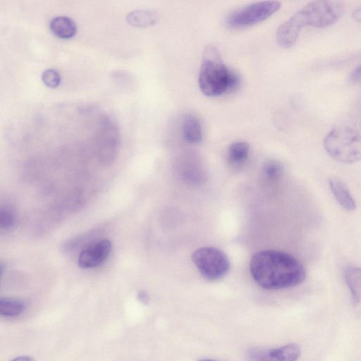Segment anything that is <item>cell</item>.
<instances>
[{"mask_svg": "<svg viewBox=\"0 0 361 361\" xmlns=\"http://www.w3.org/2000/svg\"><path fill=\"white\" fill-rule=\"evenodd\" d=\"M198 84L202 92L208 97L220 96L238 86V76L224 63L219 50L213 45L204 49Z\"/></svg>", "mask_w": 361, "mask_h": 361, "instance_id": "cell-2", "label": "cell"}, {"mask_svg": "<svg viewBox=\"0 0 361 361\" xmlns=\"http://www.w3.org/2000/svg\"><path fill=\"white\" fill-rule=\"evenodd\" d=\"M182 134L190 144H197L202 138V128L199 119L192 114H186L182 121Z\"/></svg>", "mask_w": 361, "mask_h": 361, "instance_id": "cell-14", "label": "cell"}, {"mask_svg": "<svg viewBox=\"0 0 361 361\" xmlns=\"http://www.w3.org/2000/svg\"><path fill=\"white\" fill-rule=\"evenodd\" d=\"M350 79L355 83H361V64L357 66L350 74Z\"/></svg>", "mask_w": 361, "mask_h": 361, "instance_id": "cell-21", "label": "cell"}, {"mask_svg": "<svg viewBox=\"0 0 361 361\" xmlns=\"http://www.w3.org/2000/svg\"><path fill=\"white\" fill-rule=\"evenodd\" d=\"M15 224L13 212L8 207L1 208L0 211V230L1 233L9 231Z\"/></svg>", "mask_w": 361, "mask_h": 361, "instance_id": "cell-19", "label": "cell"}, {"mask_svg": "<svg viewBox=\"0 0 361 361\" xmlns=\"http://www.w3.org/2000/svg\"><path fill=\"white\" fill-rule=\"evenodd\" d=\"M26 308L25 303L18 299L4 298L0 299V314L7 318L17 317Z\"/></svg>", "mask_w": 361, "mask_h": 361, "instance_id": "cell-17", "label": "cell"}, {"mask_svg": "<svg viewBox=\"0 0 361 361\" xmlns=\"http://www.w3.org/2000/svg\"><path fill=\"white\" fill-rule=\"evenodd\" d=\"M42 80L47 87L56 88L61 84V76L58 71L49 68L42 73Z\"/></svg>", "mask_w": 361, "mask_h": 361, "instance_id": "cell-20", "label": "cell"}, {"mask_svg": "<svg viewBox=\"0 0 361 361\" xmlns=\"http://www.w3.org/2000/svg\"><path fill=\"white\" fill-rule=\"evenodd\" d=\"M159 19L157 13L149 9L135 10L126 16V20L132 26L145 27L154 25Z\"/></svg>", "mask_w": 361, "mask_h": 361, "instance_id": "cell-15", "label": "cell"}, {"mask_svg": "<svg viewBox=\"0 0 361 361\" xmlns=\"http://www.w3.org/2000/svg\"><path fill=\"white\" fill-rule=\"evenodd\" d=\"M199 361H216V360H209V359H202V360H200Z\"/></svg>", "mask_w": 361, "mask_h": 361, "instance_id": "cell-25", "label": "cell"}, {"mask_svg": "<svg viewBox=\"0 0 361 361\" xmlns=\"http://www.w3.org/2000/svg\"><path fill=\"white\" fill-rule=\"evenodd\" d=\"M304 27L305 24L298 11L278 27L276 35L277 43L283 48L294 46Z\"/></svg>", "mask_w": 361, "mask_h": 361, "instance_id": "cell-10", "label": "cell"}, {"mask_svg": "<svg viewBox=\"0 0 361 361\" xmlns=\"http://www.w3.org/2000/svg\"><path fill=\"white\" fill-rule=\"evenodd\" d=\"M137 298L143 304H147L149 300L148 294L144 290L139 292Z\"/></svg>", "mask_w": 361, "mask_h": 361, "instance_id": "cell-22", "label": "cell"}, {"mask_svg": "<svg viewBox=\"0 0 361 361\" xmlns=\"http://www.w3.org/2000/svg\"><path fill=\"white\" fill-rule=\"evenodd\" d=\"M343 277L350 291L354 305L361 307V267H347L344 270Z\"/></svg>", "mask_w": 361, "mask_h": 361, "instance_id": "cell-12", "label": "cell"}, {"mask_svg": "<svg viewBox=\"0 0 361 361\" xmlns=\"http://www.w3.org/2000/svg\"><path fill=\"white\" fill-rule=\"evenodd\" d=\"M49 29L54 35L64 39L72 38L77 32L75 21L65 16L54 18L49 23Z\"/></svg>", "mask_w": 361, "mask_h": 361, "instance_id": "cell-13", "label": "cell"}, {"mask_svg": "<svg viewBox=\"0 0 361 361\" xmlns=\"http://www.w3.org/2000/svg\"><path fill=\"white\" fill-rule=\"evenodd\" d=\"M262 173L268 180L276 181L283 173V166L279 161L271 159L264 164Z\"/></svg>", "mask_w": 361, "mask_h": 361, "instance_id": "cell-18", "label": "cell"}, {"mask_svg": "<svg viewBox=\"0 0 361 361\" xmlns=\"http://www.w3.org/2000/svg\"><path fill=\"white\" fill-rule=\"evenodd\" d=\"M250 153V145L247 142L238 141L232 143L227 152L228 164L233 167H240L247 161Z\"/></svg>", "mask_w": 361, "mask_h": 361, "instance_id": "cell-16", "label": "cell"}, {"mask_svg": "<svg viewBox=\"0 0 361 361\" xmlns=\"http://www.w3.org/2000/svg\"><path fill=\"white\" fill-rule=\"evenodd\" d=\"M300 355V348L294 343L272 349L252 348L247 353L249 361H296Z\"/></svg>", "mask_w": 361, "mask_h": 361, "instance_id": "cell-7", "label": "cell"}, {"mask_svg": "<svg viewBox=\"0 0 361 361\" xmlns=\"http://www.w3.org/2000/svg\"><path fill=\"white\" fill-rule=\"evenodd\" d=\"M111 243L107 239H102L87 245L80 252L78 264L82 269H91L98 267L109 257Z\"/></svg>", "mask_w": 361, "mask_h": 361, "instance_id": "cell-8", "label": "cell"}, {"mask_svg": "<svg viewBox=\"0 0 361 361\" xmlns=\"http://www.w3.org/2000/svg\"><path fill=\"white\" fill-rule=\"evenodd\" d=\"M192 260L200 274L208 281L223 278L228 271L230 262L227 255L214 247H202L192 255Z\"/></svg>", "mask_w": 361, "mask_h": 361, "instance_id": "cell-5", "label": "cell"}, {"mask_svg": "<svg viewBox=\"0 0 361 361\" xmlns=\"http://www.w3.org/2000/svg\"><path fill=\"white\" fill-rule=\"evenodd\" d=\"M281 3L276 1L255 2L240 8L231 13L226 24L232 28H243L262 22L275 13Z\"/></svg>", "mask_w": 361, "mask_h": 361, "instance_id": "cell-6", "label": "cell"}, {"mask_svg": "<svg viewBox=\"0 0 361 361\" xmlns=\"http://www.w3.org/2000/svg\"><path fill=\"white\" fill-rule=\"evenodd\" d=\"M330 189L338 203L346 211H353L356 203L346 184L338 177L329 179Z\"/></svg>", "mask_w": 361, "mask_h": 361, "instance_id": "cell-11", "label": "cell"}, {"mask_svg": "<svg viewBox=\"0 0 361 361\" xmlns=\"http://www.w3.org/2000/svg\"><path fill=\"white\" fill-rule=\"evenodd\" d=\"M298 11L305 26L326 27L341 18L344 6L339 1L318 0L308 3Z\"/></svg>", "mask_w": 361, "mask_h": 361, "instance_id": "cell-4", "label": "cell"}, {"mask_svg": "<svg viewBox=\"0 0 361 361\" xmlns=\"http://www.w3.org/2000/svg\"><path fill=\"white\" fill-rule=\"evenodd\" d=\"M352 16L356 21L361 23V7L354 10L352 13Z\"/></svg>", "mask_w": 361, "mask_h": 361, "instance_id": "cell-23", "label": "cell"}, {"mask_svg": "<svg viewBox=\"0 0 361 361\" xmlns=\"http://www.w3.org/2000/svg\"><path fill=\"white\" fill-rule=\"evenodd\" d=\"M250 271L255 282L268 290L296 286L304 281L306 276L303 266L294 257L273 250L253 255Z\"/></svg>", "mask_w": 361, "mask_h": 361, "instance_id": "cell-1", "label": "cell"}, {"mask_svg": "<svg viewBox=\"0 0 361 361\" xmlns=\"http://www.w3.org/2000/svg\"><path fill=\"white\" fill-rule=\"evenodd\" d=\"M102 130L97 140L98 157L103 164H109L114 160L116 154L118 133L111 123H107Z\"/></svg>", "mask_w": 361, "mask_h": 361, "instance_id": "cell-9", "label": "cell"}, {"mask_svg": "<svg viewBox=\"0 0 361 361\" xmlns=\"http://www.w3.org/2000/svg\"><path fill=\"white\" fill-rule=\"evenodd\" d=\"M11 361H35V360L29 356H19Z\"/></svg>", "mask_w": 361, "mask_h": 361, "instance_id": "cell-24", "label": "cell"}, {"mask_svg": "<svg viewBox=\"0 0 361 361\" xmlns=\"http://www.w3.org/2000/svg\"><path fill=\"white\" fill-rule=\"evenodd\" d=\"M323 145L334 160L344 164L361 161V135L352 127L340 126L325 136Z\"/></svg>", "mask_w": 361, "mask_h": 361, "instance_id": "cell-3", "label": "cell"}]
</instances>
